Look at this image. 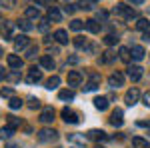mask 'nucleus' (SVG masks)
Returning a JSON list of instances; mask_svg holds the SVG:
<instances>
[{"instance_id":"22","label":"nucleus","mask_w":150,"mask_h":148,"mask_svg":"<svg viewBox=\"0 0 150 148\" xmlns=\"http://www.w3.org/2000/svg\"><path fill=\"white\" fill-rule=\"evenodd\" d=\"M16 26H18L20 30H24V32H30V30L34 28V24L30 22L28 18H22V20H18V22H16Z\"/></svg>"},{"instance_id":"2","label":"nucleus","mask_w":150,"mask_h":148,"mask_svg":"<svg viewBox=\"0 0 150 148\" xmlns=\"http://www.w3.org/2000/svg\"><path fill=\"white\" fill-rule=\"evenodd\" d=\"M58 138V132L54 128H42L40 132H38V140L40 142H54Z\"/></svg>"},{"instance_id":"4","label":"nucleus","mask_w":150,"mask_h":148,"mask_svg":"<svg viewBox=\"0 0 150 148\" xmlns=\"http://www.w3.org/2000/svg\"><path fill=\"white\" fill-rule=\"evenodd\" d=\"M142 66H138V64H130L128 66V70H126V74H128V78L132 80V82H136V80H140L142 78Z\"/></svg>"},{"instance_id":"46","label":"nucleus","mask_w":150,"mask_h":148,"mask_svg":"<svg viewBox=\"0 0 150 148\" xmlns=\"http://www.w3.org/2000/svg\"><path fill=\"white\" fill-rule=\"evenodd\" d=\"M6 78V72H4V68H2V66H0V80H4Z\"/></svg>"},{"instance_id":"6","label":"nucleus","mask_w":150,"mask_h":148,"mask_svg":"<svg viewBox=\"0 0 150 148\" xmlns=\"http://www.w3.org/2000/svg\"><path fill=\"white\" fill-rule=\"evenodd\" d=\"M6 62H8V66H10L12 70H20L24 66V60L20 56H16V54H8V56H6Z\"/></svg>"},{"instance_id":"12","label":"nucleus","mask_w":150,"mask_h":148,"mask_svg":"<svg viewBox=\"0 0 150 148\" xmlns=\"http://www.w3.org/2000/svg\"><path fill=\"white\" fill-rule=\"evenodd\" d=\"M82 82V74L78 70H70L68 72V86H78Z\"/></svg>"},{"instance_id":"33","label":"nucleus","mask_w":150,"mask_h":148,"mask_svg":"<svg viewBox=\"0 0 150 148\" xmlns=\"http://www.w3.org/2000/svg\"><path fill=\"white\" fill-rule=\"evenodd\" d=\"M0 6L2 8H14L16 6V0H0Z\"/></svg>"},{"instance_id":"42","label":"nucleus","mask_w":150,"mask_h":148,"mask_svg":"<svg viewBox=\"0 0 150 148\" xmlns=\"http://www.w3.org/2000/svg\"><path fill=\"white\" fill-rule=\"evenodd\" d=\"M80 8H82V10H92V0H90V2H84Z\"/></svg>"},{"instance_id":"34","label":"nucleus","mask_w":150,"mask_h":148,"mask_svg":"<svg viewBox=\"0 0 150 148\" xmlns=\"http://www.w3.org/2000/svg\"><path fill=\"white\" fill-rule=\"evenodd\" d=\"M6 80H10V82H18V80H20L18 70H14V72H10V74H6Z\"/></svg>"},{"instance_id":"13","label":"nucleus","mask_w":150,"mask_h":148,"mask_svg":"<svg viewBox=\"0 0 150 148\" xmlns=\"http://www.w3.org/2000/svg\"><path fill=\"white\" fill-rule=\"evenodd\" d=\"M84 28H86L88 32H92V34H98V32H100V24H98V20H94V18H88V20L84 22Z\"/></svg>"},{"instance_id":"1","label":"nucleus","mask_w":150,"mask_h":148,"mask_svg":"<svg viewBox=\"0 0 150 148\" xmlns=\"http://www.w3.org/2000/svg\"><path fill=\"white\" fill-rule=\"evenodd\" d=\"M114 12L118 16H122V18H126V20H132V18H136V10L132 8V6H128V4H118L114 8Z\"/></svg>"},{"instance_id":"15","label":"nucleus","mask_w":150,"mask_h":148,"mask_svg":"<svg viewBox=\"0 0 150 148\" xmlns=\"http://www.w3.org/2000/svg\"><path fill=\"white\" fill-rule=\"evenodd\" d=\"M110 124L112 126H122L124 124V118H122V110H120V108H116L114 112H112V116H110Z\"/></svg>"},{"instance_id":"31","label":"nucleus","mask_w":150,"mask_h":148,"mask_svg":"<svg viewBox=\"0 0 150 148\" xmlns=\"http://www.w3.org/2000/svg\"><path fill=\"white\" fill-rule=\"evenodd\" d=\"M118 54H120V60L128 62V60H130V48H124V46H122V48L118 50Z\"/></svg>"},{"instance_id":"39","label":"nucleus","mask_w":150,"mask_h":148,"mask_svg":"<svg viewBox=\"0 0 150 148\" xmlns=\"http://www.w3.org/2000/svg\"><path fill=\"white\" fill-rule=\"evenodd\" d=\"M28 106H30V108H40V100H38V98H30V100H28Z\"/></svg>"},{"instance_id":"29","label":"nucleus","mask_w":150,"mask_h":148,"mask_svg":"<svg viewBox=\"0 0 150 148\" xmlns=\"http://www.w3.org/2000/svg\"><path fill=\"white\" fill-rule=\"evenodd\" d=\"M0 34L6 36V38H12V26L10 24H0Z\"/></svg>"},{"instance_id":"49","label":"nucleus","mask_w":150,"mask_h":148,"mask_svg":"<svg viewBox=\"0 0 150 148\" xmlns=\"http://www.w3.org/2000/svg\"><path fill=\"white\" fill-rule=\"evenodd\" d=\"M128 2H132V4H142L144 0H128Z\"/></svg>"},{"instance_id":"8","label":"nucleus","mask_w":150,"mask_h":148,"mask_svg":"<svg viewBox=\"0 0 150 148\" xmlns=\"http://www.w3.org/2000/svg\"><path fill=\"white\" fill-rule=\"evenodd\" d=\"M40 80H42V70H38L36 66H32V68L28 70L26 82H28V84H34V82H40Z\"/></svg>"},{"instance_id":"52","label":"nucleus","mask_w":150,"mask_h":148,"mask_svg":"<svg viewBox=\"0 0 150 148\" xmlns=\"http://www.w3.org/2000/svg\"><path fill=\"white\" fill-rule=\"evenodd\" d=\"M48 2H54V0H48Z\"/></svg>"},{"instance_id":"27","label":"nucleus","mask_w":150,"mask_h":148,"mask_svg":"<svg viewBox=\"0 0 150 148\" xmlns=\"http://www.w3.org/2000/svg\"><path fill=\"white\" fill-rule=\"evenodd\" d=\"M114 58H116V54L112 50H106V52H102V56H100V62H102V64H108V62H112Z\"/></svg>"},{"instance_id":"26","label":"nucleus","mask_w":150,"mask_h":148,"mask_svg":"<svg viewBox=\"0 0 150 148\" xmlns=\"http://www.w3.org/2000/svg\"><path fill=\"white\" fill-rule=\"evenodd\" d=\"M132 146H134V148H150L148 146V140H144V138H140V136L132 138Z\"/></svg>"},{"instance_id":"40","label":"nucleus","mask_w":150,"mask_h":148,"mask_svg":"<svg viewBox=\"0 0 150 148\" xmlns=\"http://www.w3.org/2000/svg\"><path fill=\"white\" fill-rule=\"evenodd\" d=\"M38 30H40V32H46V30H48V20H40V24H38Z\"/></svg>"},{"instance_id":"18","label":"nucleus","mask_w":150,"mask_h":148,"mask_svg":"<svg viewBox=\"0 0 150 148\" xmlns=\"http://www.w3.org/2000/svg\"><path fill=\"white\" fill-rule=\"evenodd\" d=\"M92 102H94V106H96V110H100V112L108 108V98H106V96H96Z\"/></svg>"},{"instance_id":"9","label":"nucleus","mask_w":150,"mask_h":148,"mask_svg":"<svg viewBox=\"0 0 150 148\" xmlns=\"http://www.w3.org/2000/svg\"><path fill=\"white\" fill-rule=\"evenodd\" d=\"M138 98H140V90L138 88H130V90L126 92V96H124V100H126L128 106H134V104L138 102Z\"/></svg>"},{"instance_id":"32","label":"nucleus","mask_w":150,"mask_h":148,"mask_svg":"<svg viewBox=\"0 0 150 148\" xmlns=\"http://www.w3.org/2000/svg\"><path fill=\"white\" fill-rule=\"evenodd\" d=\"M8 106H10L12 110H18V108L22 106V100H20V98H10V102H8Z\"/></svg>"},{"instance_id":"47","label":"nucleus","mask_w":150,"mask_h":148,"mask_svg":"<svg viewBox=\"0 0 150 148\" xmlns=\"http://www.w3.org/2000/svg\"><path fill=\"white\" fill-rule=\"evenodd\" d=\"M68 62H70V64H76V62H78V58H76V56H70Z\"/></svg>"},{"instance_id":"41","label":"nucleus","mask_w":150,"mask_h":148,"mask_svg":"<svg viewBox=\"0 0 150 148\" xmlns=\"http://www.w3.org/2000/svg\"><path fill=\"white\" fill-rule=\"evenodd\" d=\"M74 10H76L74 4H66V6H64V12H66V14H74Z\"/></svg>"},{"instance_id":"25","label":"nucleus","mask_w":150,"mask_h":148,"mask_svg":"<svg viewBox=\"0 0 150 148\" xmlns=\"http://www.w3.org/2000/svg\"><path fill=\"white\" fill-rule=\"evenodd\" d=\"M58 84H60V76H50V78L46 80V88L48 90H54V88H58Z\"/></svg>"},{"instance_id":"23","label":"nucleus","mask_w":150,"mask_h":148,"mask_svg":"<svg viewBox=\"0 0 150 148\" xmlns=\"http://www.w3.org/2000/svg\"><path fill=\"white\" fill-rule=\"evenodd\" d=\"M14 132H16V128H12V126H4V128H0V140H6V138H10Z\"/></svg>"},{"instance_id":"51","label":"nucleus","mask_w":150,"mask_h":148,"mask_svg":"<svg viewBox=\"0 0 150 148\" xmlns=\"http://www.w3.org/2000/svg\"><path fill=\"white\" fill-rule=\"evenodd\" d=\"M94 148H102V146H94Z\"/></svg>"},{"instance_id":"14","label":"nucleus","mask_w":150,"mask_h":148,"mask_svg":"<svg viewBox=\"0 0 150 148\" xmlns=\"http://www.w3.org/2000/svg\"><path fill=\"white\" fill-rule=\"evenodd\" d=\"M38 120H40L42 124H50V122L54 120V110H52V108H46V110H42Z\"/></svg>"},{"instance_id":"3","label":"nucleus","mask_w":150,"mask_h":148,"mask_svg":"<svg viewBox=\"0 0 150 148\" xmlns=\"http://www.w3.org/2000/svg\"><path fill=\"white\" fill-rule=\"evenodd\" d=\"M60 116H62V120H64V122H68V124H78V122H80L78 114L74 112V110H70V108H62Z\"/></svg>"},{"instance_id":"43","label":"nucleus","mask_w":150,"mask_h":148,"mask_svg":"<svg viewBox=\"0 0 150 148\" xmlns=\"http://www.w3.org/2000/svg\"><path fill=\"white\" fill-rule=\"evenodd\" d=\"M144 106H148V108H150V90L144 94Z\"/></svg>"},{"instance_id":"44","label":"nucleus","mask_w":150,"mask_h":148,"mask_svg":"<svg viewBox=\"0 0 150 148\" xmlns=\"http://www.w3.org/2000/svg\"><path fill=\"white\" fill-rule=\"evenodd\" d=\"M2 96H12V88H4L2 90Z\"/></svg>"},{"instance_id":"28","label":"nucleus","mask_w":150,"mask_h":148,"mask_svg":"<svg viewBox=\"0 0 150 148\" xmlns=\"http://www.w3.org/2000/svg\"><path fill=\"white\" fill-rule=\"evenodd\" d=\"M58 98L60 100H74V92L72 90H60L58 92Z\"/></svg>"},{"instance_id":"11","label":"nucleus","mask_w":150,"mask_h":148,"mask_svg":"<svg viewBox=\"0 0 150 148\" xmlns=\"http://www.w3.org/2000/svg\"><path fill=\"white\" fill-rule=\"evenodd\" d=\"M98 84H100V76H98V74H90V80L86 82L84 90H86V92H92V90L98 88Z\"/></svg>"},{"instance_id":"50","label":"nucleus","mask_w":150,"mask_h":148,"mask_svg":"<svg viewBox=\"0 0 150 148\" xmlns=\"http://www.w3.org/2000/svg\"><path fill=\"white\" fill-rule=\"evenodd\" d=\"M8 148H20V146H16V144H8Z\"/></svg>"},{"instance_id":"53","label":"nucleus","mask_w":150,"mask_h":148,"mask_svg":"<svg viewBox=\"0 0 150 148\" xmlns=\"http://www.w3.org/2000/svg\"><path fill=\"white\" fill-rule=\"evenodd\" d=\"M92 2H98V0H92Z\"/></svg>"},{"instance_id":"48","label":"nucleus","mask_w":150,"mask_h":148,"mask_svg":"<svg viewBox=\"0 0 150 148\" xmlns=\"http://www.w3.org/2000/svg\"><path fill=\"white\" fill-rule=\"evenodd\" d=\"M106 16H108V14H106V12H104V10H102V12H98V18H102V20H104Z\"/></svg>"},{"instance_id":"35","label":"nucleus","mask_w":150,"mask_h":148,"mask_svg":"<svg viewBox=\"0 0 150 148\" xmlns=\"http://www.w3.org/2000/svg\"><path fill=\"white\" fill-rule=\"evenodd\" d=\"M104 42H106L108 46H112V44H116V42H118V38H116L114 34H108L106 38H104Z\"/></svg>"},{"instance_id":"54","label":"nucleus","mask_w":150,"mask_h":148,"mask_svg":"<svg viewBox=\"0 0 150 148\" xmlns=\"http://www.w3.org/2000/svg\"><path fill=\"white\" fill-rule=\"evenodd\" d=\"M0 54H2V50H0Z\"/></svg>"},{"instance_id":"7","label":"nucleus","mask_w":150,"mask_h":148,"mask_svg":"<svg viewBox=\"0 0 150 148\" xmlns=\"http://www.w3.org/2000/svg\"><path fill=\"white\" fill-rule=\"evenodd\" d=\"M28 44H30V38L26 34L14 36V48H16V50H24V48H28Z\"/></svg>"},{"instance_id":"36","label":"nucleus","mask_w":150,"mask_h":148,"mask_svg":"<svg viewBox=\"0 0 150 148\" xmlns=\"http://www.w3.org/2000/svg\"><path fill=\"white\" fill-rule=\"evenodd\" d=\"M74 44L78 46V48H86V40H84L82 36H76V38H74Z\"/></svg>"},{"instance_id":"5","label":"nucleus","mask_w":150,"mask_h":148,"mask_svg":"<svg viewBox=\"0 0 150 148\" xmlns=\"http://www.w3.org/2000/svg\"><path fill=\"white\" fill-rule=\"evenodd\" d=\"M122 84H124V74H122V72H114V74L108 76V86H110V88H118V86H122Z\"/></svg>"},{"instance_id":"19","label":"nucleus","mask_w":150,"mask_h":148,"mask_svg":"<svg viewBox=\"0 0 150 148\" xmlns=\"http://www.w3.org/2000/svg\"><path fill=\"white\" fill-rule=\"evenodd\" d=\"M40 66H42V68H46V70H54V66H56V64H54V58L46 56V54H44V56H40Z\"/></svg>"},{"instance_id":"30","label":"nucleus","mask_w":150,"mask_h":148,"mask_svg":"<svg viewBox=\"0 0 150 148\" xmlns=\"http://www.w3.org/2000/svg\"><path fill=\"white\" fill-rule=\"evenodd\" d=\"M82 28H84V22L82 20H72L70 22V30H74V32H80Z\"/></svg>"},{"instance_id":"38","label":"nucleus","mask_w":150,"mask_h":148,"mask_svg":"<svg viewBox=\"0 0 150 148\" xmlns=\"http://www.w3.org/2000/svg\"><path fill=\"white\" fill-rule=\"evenodd\" d=\"M8 122H10V124H8V126H12V128H16V126L20 124V120H18L16 116H8Z\"/></svg>"},{"instance_id":"10","label":"nucleus","mask_w":150,"mask_h":148,"mask_svg":"<svg viewBox=\"0 0 150 148\" xmlns=\"http://www.w3.org/2000/svg\"><path fill=\"white\" fill-rule=\"evenodd\" d=\"M106 132H104V130H88V134H86V140H96V142H98V140H100V142H102V140H106Z\"/></svg>"},{"instance_id":"37","label":"nucleus","mask_w":150,"mask_h":148,"mask_svg":"<svg viewBox=\"0 0 150 148\" xmlns=\"http://www.w3.org/2000/svg\"><path fill=\"white\" fill-rule=\"evenodd\" d=\"M36 52H38V50H36V46H28V50H26V56H28V58H34V56H36Z\"/></svg>"},{"instance_id":"21","label":"nucleus","mask_w":150,"mask_h":148,"mask_svg":"<svg viewBox=\"0 0 150 148\" xmlns=\"http://www.w3.org/2000/svg\"><path fill=\"white\" fill-rule=\"evenodd\" d=\"M24 16H26L28 20H40V16H42V14H40V10H38V8H32V6H30V8H26Z\"/></svg>"},{"instance_id":"24","label":"nucleus","mask_w":150,"mask_h":148,"mask_svg":"<svg viewBox=\"0 0 150 148\" xmlns=\"http://www.w3.org/2000/svg\"><path fill=\"white\" fill-rule=\"evenodd\" d=\"M136 28L142 30V32H148L150 30V20L148 18H138V20H136Z\"/></svg>"},{"instance_id":"17","label":"nucleus","mask_w":150,"mask_h":148,"mask_svg":"<svg viewBox=\"0 0 150 148\" xmlns=\"http://www.w3.org/2000/svg\"><path fill=\"white\" fill-rule=\"evenodd\" d=\"M54 40H56L58 44H68V32L62 30V28H58L56 32H54Z\"/></svg>"},{"instance_id":"20","label":"nucleus","mask_w":150,"mask_h":148,"mask_svg":"<svg viewBox=\"0 0 150 148\" xmlns=\"http://www.w3.org/2000/svg\"><path fill=\"white\" fill-rule=\"evenodd\" d=\"M144 54H146V52H144L142 46H132V48H130V56H132V60H142Z\"/></svg>"},{"instance_id":"45","label":"nucleus","mask_w":150,"mask_h":148,"mask_svg":"<svg viewBox=\"0 0 150 148\" xmlns=\"http://www.w3.org/2000/svg\"><path fill=\"white\" fill-rule=\"evenodd\" d=\"M142 40H144V42H150V30H148V32H144V34H142Z\"/></svg>"},{"instance_id":"16","label":"nucleus","mask_w":150,"mask_h":148,"mask_svg":"<svg viewBox=\"0 0 150 148\" xmlns=\"http://www.w3.org/2000/svg\"><path fill=\"white\" fill-rule=\"evenodd\" d=\"M48 20H52V22H60V20H62V12L58 10L56 6H50V8H48Z\"/></svg>"}]
</instances>
